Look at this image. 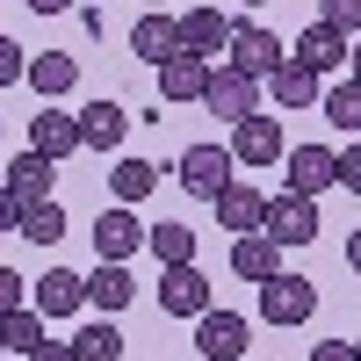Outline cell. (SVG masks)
Wrapping results in <instances>:
<instances>
[{"instance_id":"obj_33","label":"cell","mask_w":361,"mask_h":361,"mask_svg":"<svg viewBox=\"0 0 361 361\" xmlns=\"http://www.w3.org/2000/svg\"><path fill=\"white\" fill-rule=\"evenodd\" d=\"M29 361H73V340H51V333H44L37 347H29Z\"/></svg>"},{"instance_id":"obj_35","label":"cell","mask_w":361,"mask_h":361,"mask_svg":"<svg viewBox=\"0 0 361 361\" xmlns=\"http://www.w3.org/2000/svg\"><path fill=\"white\" fill-rule=\"evenodd\" d=\"M311 361H361V354H354V340H318Z\"/></svg>"},{"instance_id":"obj_25","label":"cell","mask_w":361,"mask_h":361,"mask_svg":"<svg viewBox=\"0 0 361 361\" xmlns=\"http://www.w3.org/2000/svg\"><path fill=\"white\" fill-rule=\"evenodd\" d=\"M152 188H159V166L152 159H116V173H109V195L116 202H145Z\"/></svg>"},{"instance_id":"obj_8","label":"cell","mask_w":361,"mask_h":361,"mask_svg":"<svg viewBox=\"0 0 361 361\" xmlns=\"http://www.w3.org/2000/svg\"><path fill=\"white\" fill-rule=\"evenodd\" d=\"M159 311L166 318H202L209 311V275H202L195 260H180V267L159 275Z\"/></svg>"},{"instance_id":"obj_7","label":"cell","mask_w":361,"mask_h":361,"mask_svg":"<svg viewBox=\"0 0 361 361\" xmlns=\"http://www.w3.org/2000/svg\"><path fill=\"white\" fill-rule=\"evenodd\" d=\"M246 340H253V325L238 318V311H217V304H209V311L195 318V347H202V361H238V354H246Z\"/></svg>"},{"instance_id":"obj_15","label":"cell","mask_w":361,"mask_h":361,"mask_svg":"<svg viewBox=\"0 0 361 361\" xmlns=\"http://www.w3.org/2000/svg\"><path fill=\"white\" fill-rule=\"evenodd\" d=\"M231 275L238 282H267V275H282V246L267 231H238L231 238Z\"/></svg>"},{"instance_id":"obj_20","label":"cell","mask_w":361,"mask_h":361,"mask_svg":"<svg viewBox=\"0 0 361 361\" xmlns=\"http://www.w3.org/2000/svg\"><path fill=\"white\" fill-rule=\"evenodd\" d=\"M73 80H80V66H73L66 51H37V58H29V87H37L44 102H66Z\"/></svg>"},{"instance_id":"obj_24","label":"cell","mask_w":361,"mask_h":361,"mask_svg":"<svg viewBox=\"0 0 361 361\" xmlns=\"http://www.w3.org/2000/svg\"><path fill=\"white\" fill-rule=\"evenodd\" d=\"M130 289H137V282H130V267H123V260H102L94 275H87V304H94V311H123V304H130Z\"/></svg>"},{"instance_id":"obj_17","label":"cell","mask_w":361,"mask_h":361,"mask_svg":"<svg viewBox=\"0 0 361 361\" xmlns=\"http://www.w3.org/2000/svg\"><path fill=\"white\" fill-rule=\"evenodd\" d=\"M29 304H37L44 318H73V311L87 304V282H80V275H66V267H51V275L29 282Z\"/></svg>"},{"instance_id":"obj_27","label":"cell","mask_w":361,"mask_h":361,"mask_svg":"<svg viewBox=\"0 0 361 361\" xmlns=\"http://www.w3.org/2000/svg\"><path fill=\"white\" fill-rule=\"evenodd\" d=\"M145 246L159 253V267H180V260H195V231L188 224H145Z\"/></svg>"},{"instance_id":"obj_23","label":"cell","mask_w":361,"mask_h":361,"mask_svg":"<svg viewBox=\"0 0 361 361\" xmlns=\"http://www.w3.org/2000/svg\"><path fill=\"white\" fill-rule=\"evenodd\" d=\"M130 51H137V58H152V66H159V58H173V51H180L173 15H159V8H152V15H137V22H130Z\"/></svg>"},{"instance_id":"obj_34","label":"cell","mask_w":361,"mask_h":361,"mask_svg":"<svg viewBox=\"0 0 361 361\" xmlns=\"http://www.w3.org/2000/svg\"><path fill=\"white\" fill-rule=\"evenodd\" d=\"M340 188L361 195V145H347V152H340Z\"/></svg>"},{"instance_id":"obj_40","label":"cell","mask_w":361,"mask_h":361,"mask_svg":"<svg viewBox=\"0 0 361 361\" xmlns=\"http://www.w3.org/2000/svg\"><path fill=\"white\" fill-rule=\"evenodd\" d=\"M238 8H267V0H238Z\"/></svg>"},{"instance_id":"obj_18","label":"cell","mask_w":361,"mask_h":361,"mask_svg":"<svg viewBox=\"0 0 361 361\" xmlns=\"http://www.w3.org/2000/svg\"><path fill=\"white\" fill-rule=\"evenodd\" d=\"M318 94H325V87H318V73H304V66H296V58H282V66L275 73H267V102H275V109H318Z\"/></svg>"},{"instance_id":"obj_38","label":"cell","mask_w":361,"mask_h":361,"mask_svg":"<svg viewBox=\"0 0 361 361\" xmlns=\"http://www.w3.org/2000/svg\"><path fill=\"white\" fill-rule=\"evenodd\" d=\"M22 8H37V15H66L73 0H22Z\"/></svg>"},{"instance_id":"obj_31","label":"cell","mask_w":361,"mask_h":361,"mask_svg":"<svg viewBox=\"0 0 361 361\" xmlns=\"http://www.w3.org/2000/svg\"><path fill=\"white\" fill-rule=\"evenodd\" d=\"M15 80H29V51L15 37H0V87H15Z\"/></svg>"},{"instance_id":"obj_19","label":"cell","mask_w":361,"mask_h":361,"mask_svg":"<svg viewBox=\"0 0 361 361\" xmlns=\"http://www.w3.org/2000/svg\"><path fill=\"white\" fill-rule=\"evenodd\" d=\"M29 145H37L44 159H66V152H80V116H66V109H44V116H29Z\"/></svg>"},{"instance_id":"obj_9","label":"cell","mask_w":361,"mask_h":361,"mask_svg":"<svg viewBox=\"0 0 361 361\" xmlns=\"http://www.w3.org/2000/svg\"><path fill=\"white\" fill-rule=\"evenodd\" d=\"M231 159L238 166H275L282 159V123H275V116H238V123H231Z\"/></svg>"},{"instance_id":"obj_26","label":"cell","mask_w":361,"mask_h":361,"mask_svg":"<svg viewBox=\"0 0 361 361\" xmlns=\"http://www.w3.org/2000/svg\"><path fill=\"white\" fill-rule=\"evenodd\" d=\"M318 109H325V123H333V130H361V80H340V87H325V94H318Z\"/></svg>"},{"instance_id":"obj_29","label":"cell","mask_w":361,"mask_h":361,"mask_svg":"<svg viewBox=\"0 0 361 361\" xmlns=\"http://www.w3.org/2000/svg\"><path fill=\"white\" fill-rule=\"evenodd\" d=\"M73 361H123L116 325H87V333H73Z\"/></svg>"},{"instance_id":"obj_36","label":"cell","mask_w":361,"mask_h":361,"mask_svg":"<svg viewBox=\"0 0 361 361\" xmlns=\"http://www.w3.org/2000/svg\"><path fill=\"white\" fill-rule=\"evenodd\" d=\"M15 224H22V202H15L8 188H0V231H15Z\"/></svg>"},{"instance_id":"obj_16","label":"cell","mask_w":361,"mask_h":361,"mask_svg":"<svg viewBox=\"0 0 361 361\" xmlns=\"http://www.w3.org/2000/svg\"><path fill=\"white\" fill-rule=\"evenodd\" d=\"M289 58H296L304 73H318V80H325L333 66H347V37H340V29H325V22H311L304 37L289 44Z\"/></svg>"},{"instance_id":"obj_42","label":"cell","mask_w":361,"mask_h":361,"mask_svg":"<svg viewBox=\"0 0 361 361\" xmlns=\"http://www.w3.org/2000/svg\"><path fill=\"white\" fill-rule=\"evenodd\" d=\"M0 354H8V347H0Z\"/></svg>"},{"instance_id":"obj_37","label":"cell","mask_w":361,"mask_h":361,"mask_svg":"<svg viewBox=\"0 0 361 361\" xmlns=\"http://www.w3.org/2000/svg\"><path fill=\"white\" fill-rule=\"evenodd\" d=\"M347 267H354V275H361V224L347 231Z\"/></svg>"},{"instance_id":"obj_41","label":"cell","mask_w":361,"mask_h":361,"mask_svg":"<svg viewBox=\"0 0 361 361\" xmlns=\"http://www.w3.org/2000/svg\"><path fill=\"white\" fill-rule=\"evenodd\" d=\"M354 354H361V333H354Z\"/></svg>"},{"instance_id":"obj_6","label":"cell","mask_w":361,"mask_h":361,"mask_svg":"<svg viewBox=\"0 0 361 361\" xmlns=\"http://www.w3.org/2000/svg\"><path fill=\"white\" fill-rule=\"evenodd\" d=\"M202 109H209V116H224V123H238V116H253V109H260V80L231 73V66H209V87H202Z\"/></svg>"},{"instance_id":"obj_10","label":"cell","mask_w":361,"mask_h":361,"mask_svg":"<svg viewBox=\"0 0 361 361\" xmlns=\"http://www.w3.org/2000/svg\"><path fill=\"white\" fill-rule=\"evenodd\" d=\"M51 173H58V159H44L37 145H29V152H15L8 166H0V188H8L15 202H44V195H58Z\"/></svg>"},{"instance_id":"obj_21","label":"cell","mask_w":361,"mask_h":361,"mask_svg":"<svg viewBox=\"0 0 361 361\" xmlns=\"http://www.w3.org/2000/svg\"><path fill=\"white\" fill-rule=\"evenodd\" d=\"M15 238H29V246H58V238H66V202H58V195H44V202H22V224H15Z\"/></svg>"},{"instance_id":"obj_28","label":"cell","mask_w":361,"mask_h":361,"mask_svg":"<svg viewBox=\"0 0 361 361\" xmlns=\"http://www.w3.org/2000/svg\"><path fill=\"white\" fill-rule=\"evenodd\" d=\"M37 340H44V311H29V304H15L8 318H0V347H8V354H29Z\"/></svg>"},{"instance_id":"obj_13","label":"cell","mask_w":361,"mask_h":361,"mask_svg":"<svg viewBox=\"0 0 361 361\" xmlns=\"http://www.w3.org/2000/svg\"><path fill=\"white\" fill-rule=\"evenodd\" d=\"M173 37H180V51H195V58H224L231 22L217 8H188V15H173Z\"/></svg>"},{"instance_id":"obj_1","label":"cell","mask_w":361,"mask_h":361,"mask_svg":"<svg viewBox=\"0 0 361 361\" xmlns=\"http://www.w3.org/2000/svg\"><path fill=\"white\" fill-rule=\"evenodd\" d=\"M260 231L275 238V246H311V238H318L325 224H318V202H311V195H289V188H282V195H267V209H260Z\"/></svg>"},{"instance_id":"obj_32","label":"cell","mask_w":361,"mask_h":361,"mask_svg":"<svg viewBox=\"0 0 361 361\" xmlns=\"http://www.w3.org/2000/svg\"><path fill=\"white\" fill-rule=\"evenodd\" d=\"M15 304H29V282L15 275V267H8V260H0V318H8Z\"/></svg>"},{"instance_id":"obj_2","label":"cell","mask_w":361,"mask_h":361,"mask_svg":"<svg viewBox=\"0 0 361 361\" xmlns=\"http://www.w3.org/2000/svg\"><path fill=\"white\" fill-rule=\"evenodd\" d=\"M311 311H318V282H304V275H267L260 282V318L267 325H311Z\"/></svg>"},{"instance_id":"obj_4","label":"cell","mask_w":361,"mask_h":361,"mask_svg":"<svg viewBox=\"0 0 361 361\" xmlns=\"http://www.w3.org/2000/svg\"><path fill=\"white\" fill-rule=\"evenodd\" d=\"M282 58H289L282 37H275V29H253V22H246V29H231V44H224V66H231V73H246V80H267Z\"/></svg>"},{"instance_id":"obj_3","label":"cell","mask_w":361,"mask_h":361,"mask_svg":"<svg viewBox=\"0 0 361 361\" xmlns=\"http://www.w3.org/2000/svg\"><path fill=\"white\" fill-rule=\"evenodd\" d=\"M231 166H238V159L224 152V145H188V152H180V173H173V180H180V188H188V195L217 202V195L231 188V180H238Z\"/></svg>"},{"instance_id":"obj_22","label":"cell","mask_w":361,"mask_h":361,"mask_svg":"<svg viewBox=\"0 0 361 361\" xmlns=\"http://www.w3.org/2000/svg\"><path fill=\"white\" fill-rule=\"evenodd\" d=\"M260 209H267V195H253L246 180H231V188L217 195V224L238 238V231H260Z\"/></svg>"},{"instance_id":"obj_14","label":"cell","mask_w":361,"mask_h":361,"mask_svg":"<svg viewBox=\"0 0 361 361\" xmlns=\"http://www.w3.org/2000/svg\"><path fill=\"white\" fill-rule=\"evenodd\" d=\"M94 253H102V260H123V267H130V253H145V224L130 217L123 202L102 209V224H94Z\"/></svg>"},{"instance_id":"obj_5","label":"cell","mask_w":361,"mask_h":361,"mask_svg":"<svg viewBox=\"0 0 361 361\" xmlns=\"http://www.w3.org/2000/svg\"><path fill=\"white\" fill-rule=\"evenodd\" d=\"M325 188H340V152L333 145H289V195H325Z\"/></svg>"},{"instance_id":"obj_12","label":"cell","mask_w":361,"mask_h":361,"mask_svg":"<svg viewBox=\"0 0 361 361\" xmlns=\"http://www.w3.org/2000/svg\"><path fill=\"white\" fill-rule=\"evenodd\" d=\"M123 137H130V109L123 102H87L80 109V152H109L116 159Z\"/></svg>"},{"instance_id":"obj_30","label":"cell","mask_w":361,"mask_h":361,"mask_svg":"<svg viewBox=\"0 0 361 361\" xmlns=\"http://www.w3.org/2000/svg\"><path fill=\"white\" fill-rule=\"evenodd\" d=\"M318 22L340 37H361V0H318Z\"/></svg>"},{"instance_id":"obj_39","label":"cell","mask_w":361,"mask_h":361,"mask_svg":"<svg viewBox=\"0 0 361 361\" xmlns=\"http://www.w3.org/2000/svg\"><path fill=\"white\" fill-rule=\"evenodd\" d=\"M347 80H361V37H354V51H347Z\"/></svg>"},{"instance_id":"obj_11","label":"cell","mask_w":361,"mask_h":361,"mask_svg":"<svg viewBox=\"0 0 361 361\" xmlns=\"http://www.w3.org/2000/svg\"><path fill=\"white\" fill-rule=\"evenodd\" d=\"M159 102L166 109H180V102H202V87H209V58H195V51H173V58H159Z\"/></svg>"}]
</instances>
